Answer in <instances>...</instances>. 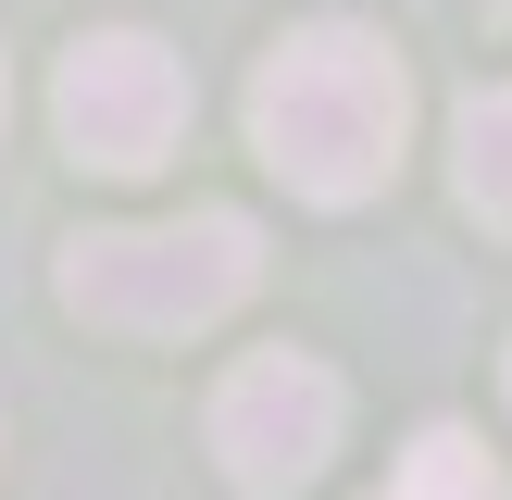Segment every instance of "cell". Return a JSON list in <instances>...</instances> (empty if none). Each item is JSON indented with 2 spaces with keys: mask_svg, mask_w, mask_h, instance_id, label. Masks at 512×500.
<instances>
[{
  "mask_svg": "<svg viewBox=\"0 0 512 500\" xmlns=\"http://www.w3.org/2000/svg\"><path fill=\"white\" fill-rule=\"evenodd\" d=\"M400 138H413V75L388 63L375 25H288L250 75V150L288 175L300 200L350 213L400 175Z\"/></svg>",
  "mask_w": 512,
  "mask_h": 500,
  "instance_id": "cell-1",
  "label": "cell"
},
{
  "mask_svg": "<svg viewBox=\"0 0 512 500\" xmlns=\"http://www.w3.org/2000/svg\"><path fill=\"white\" fill-rule=\"evenodd\" d=\"M263 238L250 213H175V225H88L63 250V313L113 325V338H188V325L238 313Z\"/></svg>",
  "mask_w": 512,
  "mask_h": 500,
  "instance_id": "cell-2",
  "label": "cell"
},
{
  "mask_svg": "<svg viewBox=\"0 0 512 500\" xmlns=\"http://www.w3.org/2000/svg\"><path fill=\"white\" fill-rule=\"evenodd\" d=\"M50 113H63V150L100 175H150L175 138H188V63L138 25H100V38L63 50L50 75Z\"/></svg>",
  "mask_w": 512,
  "mask_h": 500,
  "instance_id": "cell-3",
  "label": "cell"
},
{
  "mask_svg": "<svg viewBox=\"0 0 512 500\" xmlns=\"http://www.w3.org/2000/svg\"><path fill=\"white\" fill-rule=\"evenodd\" d=\"M213 450H225V475H238L250 500L313 488L325 450H338V375L300 363V350H250L213 388Z\"/></svg>",
  "mask_w": 512,
  "mask_h": 500,
  "instance_id": "cell-4",
  "label": "cell"
},
{
  "mask_svg": "<svg viewBox=\"0 0 512 500\" xmlns=\"http://www.w3.org/2000/svg\"><path fill=\"white\" fill-rule=\"evenodd\" d=\"M450 175H463V213H488L512 238V88L463 100V125H450Z\"/></svg>",
  "mask_w": 512,
  "mask_h": 500,
  "instance_id": "cell-5",
  "label": "cell"
},
{
  "mask_svg": "<svg viewBox=\"0 0 512 500\" xmlns=\"http://www.w3.org/2000/svg\"><path fill=\"white\" fill-rule=\"evenodd\" d=\"M388 500H500V475H488V450H475L463 425H425V438L400 450Z\"/></svg>",
  "mask_w": 512,
  "mask_h": 500,
  "instance_id": "cell-6",
  "label": "cell"
},
{
  "mask_svg": "<svg viewBox=\"0 0 512 500\" xmlns=\"http://www.w3.org/2000/svg\"><path fill=\"white\" fill-rule=\"evenodd\" d=\"M488 13H512V0H488Z\"/></svg>",
  "mask_w": 512,
  "mask_h": 500,
  "instance_id": "cell-7",
  "label": "cell"
}]
</instances>
